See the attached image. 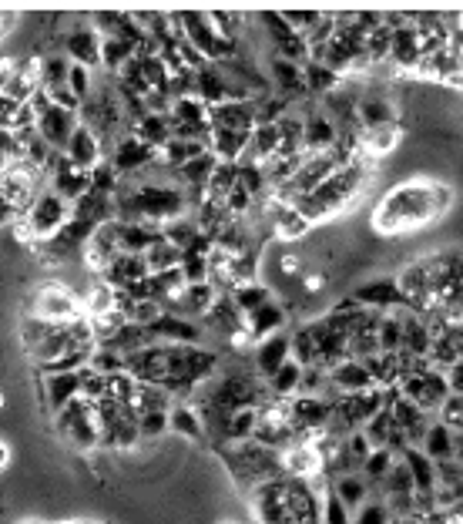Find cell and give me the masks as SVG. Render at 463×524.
Instances as JSON below:
<instances>
[{
	"mask_svg": "<svg viewBox=\"0 0 463 524\" xmlns=\"http://www.w3.org/2000/svg\"><path fill=\"white\" fill-rule=\"evenodd\" d=\"M453 185L440 179H403L373 205L370 229L376 236H410L443 222L453 209Z\"/></svg>",
	"mask_w": 463,
	"mask_h": 524,
	"instance_id": "1",
	"label": "cell"
},
{
	"mask_svg": "<svg viewBox=\"0 0 463 524\" xmlns=\"http://www.w3.org/2000/svg\"><path fill=\"white\" fill-rule=\"evenodd\" d=\"M215 454L222 457L225 471H229V477L235 481V488H239L242 494H249V491L259 488V484L282 477V457H279V451H269V447H262V444H255V441L215 447Z\"/></svg>",
	"mask_w": 463,
	"mask_h": 524,
	"instance_id": "2",
	"label": "cell"
},
{
	"mask_svg": "<svg viewBox=\"0 0 463 524\" xmlns=\"http://www.w3.org/2000/svg\"><path fill=\"white\" fill-rule=\"evenodd\" d=\"M51 434L54 441L71 447L74 454H94L101 447V434H98V420H94V407L88 400H74L61 410V414L51 417Z\"/></svg>",
	"mask_w": 463,
	"mask_h": 524,
	"instance_id": "3",
	"label": "cell"
},
{
	"mask_svg": "<svg viewBox=\"0 0 463 524\" xmlns=\"http://www.w3.org/2000/svg\"><path fill=\"white\" fill-rule=\"evenodd\" d=\"M81 313V299L68 286H61L58 279L27 286V293L21 296V316H41L47 323H71Z\"/></svg>",
	"mask_w": 463,
	"mask_h": 524,
	"instance_id": "4",
	"label": "cell"
},
{
	"mask_svg": "<svg viewBox=\"0 0 463 524\" xmlns=\"http://www.w3.org/2000/svg\"><path fill=\"white\" fill-rule=\"evenodd\" d=\"M31 108L37 115V135L44 138V145L51 148V152H64L74 135V128L81 125L78 121V111H68L61 105H54L51 98L44 95V91H37V95L31 98Z\"/></svg>",
	"mask_w": 463,
	"mask_h": 524,
	"instance_id": "5",
	"label": "cell"
},
{
	"mask_svg": "<svg viewBox=\"0 0 463 524\" xmlns=\"http://www.w3.org/2000/svg\"><path fill=\"white\" fill-rule=\"evenodd\" d=\"M61 54L71 64H81L88 71H101V34L91 27L88 14L68 17V27H64L61 37Z\"/></svg>",
	"mask_w": 463,
	"mask_h": 524,
	"instance_id": "6",
	"label": "cell"
},
{
	"mask_svg": "<svg viewBox=\"0 0 463 524\" xmlns=\"http://www.w3.org/2000/svg\"><path fill=\"white\" fill-rule=\"evenodd\" d=\"M78 397H81V373H41V380H37V407L47 417L61 414Z\"/></svg>",
	"mask_w": 463,
	"mask_h": 524,
	"instance_id": "7",
	"label": "cell"
},
{
	"mask_svg": "<svg viewBox=\"0 0 463 524\" xmlns=\"http://www.w3.org/2000/svg\"><path fill=\"white\" fill-rule=\"evenodd\" d=\"M105 162H111V168L121 175V179H135V175L145 172L148 165L158 162V152L148 145H141L131 131H125V135H118L115 142H111V152Z\"/></svg>",
	"mask_w": 463,
	"mask_h": 524,
	"instance_id": "8",
	"label": "cell"
},
{
	"mask_svg": "<svg viewBox=\"0 0 463 524\" xmlns=\"http://www.w3.org/2000/svg\"><path fill=\"white\" fill-rule=\"evenodd\" d=\"M359 306H366V310H376V313H390V310H403V296L400 289H396V279L393 276H373L366 279V283L353 286V293Z\"/></svg>",
	"mask_w": 463,
	"mask_h": 524,
	"instance_id": "9",
	"label": "cell"
},
{
	"mask_svg": "<svg viewBox=\"0 0 463 524\" xmlns=\"http://www.w3.org/2000/svg\"><path fill=\"white\" fill-rule=\"evenodd\" d=\"M148 262L145 256H131V252H118L115 259L108 262L105 269L98 273V283H105L108 289H115V293H121V289L135 286L141 283V279H148Z\"/></svg>",
	"mask_w": 463,
	"mask_h": 524,
	"instance_id": "10",
	"label": "cell"
},
{
	"mask_svg": "<svg viewBox=\"0 0 463 524\" xmlns=\"http://www.w3.org/2000/svg\"><path fill=\"white\" fill-rule=\"evenodd\" d=\"M326 400H336V397H346V393H363V390H373V380L366 367L359 360H343L336 367L326 370Z\"/></svg>",
	"mask_w": 463,
	"mask_h": 524,
	"instance_id": "11",
	"label": "cell"
},
{
	"mask_svg": "<svg viewBox=\"0 0 463 524\" xmlns=\"http://www.w3.org/2000/svg\"><path fill=\"white\" fill-rule=\"evenodd\" d=\"M286 360H289V330L272 333L262 343L252 346V370L262 383H266Z\"/></svg>",
	"mask_w": 463,
	"mask_h": 524,
	"instance_id": "12",
	"label": "cell"
},
{
	"mask_svg": "<svg viewBox=\"0 0 463 524\" xmlns=\"http://www.w3.org/2000/svg\"><path fill=\"white\" fill-rule=\"evenodd\" d=\"M242 330H245V336L252 340V346H255V343H262V340H266V336H272V333L289 330V310L279 303V296H276L272 303L262 306V310H255L252 316H245V320H242Z\"/></svg>",
	"mask_w": 463,
	"mask_h": 524,
	"instance_id": "13",
	"label": "cell"
},
{
	"mask_svg": "<svg viewBox=\"0 0 463 524\" xmlns=\"http://www.w3.org/2000/svg\"><path fill=\"white\" fill-rule=\"evenodd\" d=\"M64 158H68L74 168H81V172H91L94 165L105 162V145H101V138L94 135L91 128L78 125L74 128L68 148H64Z\"/></svg>",
	"mask_w": 463,
	"mask_h": 524,
	"instance_id": "14",
	"label": "cell"
},
{
	"mask_svg": "<svg viewBox=\"0 0 463 524\" xmlns=\"http://www.w3.org/2000/svg\"><path fill=\"white\" fill-rule=\"evenodd\" d=\"M209 125L225 131H252L255 128V101H222L209 108Z\"/></svg>",
	"mask_w": 463,
	"mask_h": 524,
	"instance_id": "15",
	"label": "cell"
},
{
	"mask_svg": "<svg viewBox=\"0 0 463 524\" xmlns=\"http://www.w3.org/2000/svg\"><path fill=\"white\" fill-rule=\"evenodd\" d=\"M403 125L396 121V125H383V128H370L359 135V148H363L366 158H373V162H380V158L393 155L396 148L403 145Z\"/></svg>",
	"mask_w": 463,
	"mask_h": 524,
	"instance_id": "16",
	"label": "cell"
},
{
	"mask_svg": "<svg viewBox=\"0 0 463 524\" xmlns=\"http://www.w3.org/2000/svg\"><path fill=\"white\" fill-rule=\"evenodd\" d=\"M168 434L188 444H198L205 437L202 417H198V410L188 404V400H178V404H172V410H168Z\"/></svg>",
	"mask_w": 463,
	"mask_h": 524,
	"instance_id": "17",
	"label": "cell"
},
{
	"mask_svg": "<svg viewBox=\"0 0 463 524\" xmlns=\"http://www.w3.org/2000/svg\"><path fill=\"white\" fill-rule=\"evenodd\" d=\"M195 98L205 108H215L222 101H229V78L219 64H205L202 71H195Z\"/></svg>",
	"mask_w": 463,
	"mask_h": 524,
	"instance_id": "18",
	"label": "cell"
},
{
	"mask_svg": "<svg viewBox=\"0 0 463 524\" xmlns=\"http://www.w3.org/2000/svg\"><path fill=\"white\" fill-rule=\"evenodd\" d=\"M249 138L252 131H225V128H212L209 131V152L219 158V162H232L239 165L242 155L249 152Z\"/></svg>",
	"mask_w": 463,
	"mask_h": 524,
	"instance_id": "19",
	"label": "cell"
},
{
	"mask_svg": "<svg viewBox=\"0 0 463 524\" xmlns=\"http://www.w3.org/2000/svg\"><path fill=\"white\" fill-rule=\"evenodd\" d=\"M329 491L336 494L339 504H343V508H346L349 514H356L366 501L373 498V488H370V484H366V477H363V474H343V477H333V481H329Z\"/></svg>",
	"mask_w": 463,
	"mask_h": 524,
	"instance_id": "20",
	"label": "cell"
},
{
	"mask_svg": "<svg viewBox=\"0 0 463 524\" xmlns=\"http://www.w3.org/2000/svg\"><path fill=\"white\" fill-rule=\"evenodd\" d=\"M162 239V229L145 226V222H118V252L145 256V252Z\"/></svg>",
	"mask_w": 463,
	"mask_h": 524,
	"instance_id": "21",
	"label": "cell"
},
{
	"mask_svg": "<svg viewBox=\"0 0 463 524\" xmlns=\"http://www.w3.org/2000/svg\"><path fill=\"white\" fill-rule=\"evenodd\" d=\"M128 131L138 138L141 145L162 152V148L172 142V118H168V115H145V118H138Z\"/></svg>",
	"mask_w": 463,
	"mask_h": 524,
	"instance_id": "22",
	"label": "cell"
},
{
	"mask_svg": "<svg viewBox=\"0 0 463 524\" xmlns=\"http://www.w3.org/2000/svg\"><path fill=\"white\" fill-rule=\"evenodd\" d=\"M420 451L427 454L433 464L453 461V430L433 417L430 427H427V434H423V441H420Z\"/></svg>",
	"mask_w": 463,
	"mask_h": 524,
	"instance_id": "23",
	"label": "cell"
},
{
	"mask_svg": "<svg viewBox=\"0 0 463 524\" xmlns=\"http://www.w3.org/2000/svg\"><path fill=\"white\" fill-rule=\"evenodd\" d=\"M229 299H232L235 310H239L242 320H245V316H252L255 310H262L266 303H272V299H276V289L266 286V283L259 279V283H242V286H235L232 293H229Z\"/></svg>",
	"mask_w": 463,
	"mask_h": 524,
	"instance_id": "24",
	"label": "cell"
},
{
	"mask_svg": "<svg viewBox=\"0 0 463 524\" xmlns=\"http://www.w3.org/2000/svg\"><path fill=\"white\" fill-rule=\"evenodd\" d=\"M299 380H302V367L296 360H286L282 367L266 380V390L272 400H292L299 393Z\"/></svg>",
	"mask_w": 463,
	"mask_h": 524,
	"instance_id": "25",
	"label": "cell"
},
{
	"mask_svg": "<svg viewBox=\"0 0 463 524\" xmlns=\"http://www.w3.org/2000/svg\"><path fill=\"white\" fill-rule=\"evenodd\" d=\"M302 81H306V95L319 101V98H326L329 91H336L339 88V74H333L329 68H323V64H316V61H306L302 64Z\"/></svg>",
	"mask_w": 463,
	"mask_h": 524,
	"instance_id": "26",
	"label": "cell"
},
{
	"mask_svg": "<svg viewBox=\"0 0 463 524\" xmlns=\"http://www.w3.org/2000/svg\"><path fill=\"white\" fill-rule=\"evenodd\" d=\"M41 91H54V88H68V74H71V61L64 58L61 51L41 54Z\"/></svg>",
	"mask_w": 463,
	"mask_h": 524,
	"instance_id": "27",
	"label": "cell"
},
{
	"mask_svg": "<svg viewBox=\"0 0 463 524\" xmlns=\"http://www.w3.org/2000/svg\"><path fill=\"white\" fill-rule=\"evenodd\" d=\"M393 464H396V454L393 451H386V447H373L370 457H366L363 467H359V474H363L366 484H370V488L376 491L386 481V474L393 471Z\"/></svg>",
	"mask_w": 463,
	"mask_h": 524,
	"instance_id": "28",
	"label": "cell"
},
{
	"mask_svg": "<svg viewBox=\"0 0 463 524\" xmlns=\"http://www.w3.org/2000/svg\"><path fill=\"white\" fill-rule=\"evenodd\" d=\"M235 182H239V165H232V162H219V165H215V172H212L209 185H205V199H212V202H222V205H225V195H229V192L235 189Z\"/></svg>",
	"mask_w": 463,
	"mask_h": 524,
	"instance_id": "29",
	"label": "cell"
},
{
	"mask_svg": "<svg viewBox=\"0 0 463 524\" xmlns=\"http://www.w3.org/2000/svg\"><path fill=\"white\" fill-rule=\"evenodd\" d=\"M145 262H148V273L151 276H155V273H168V269L182 266V249L172 246V242H165V239H158L155 246L145 252Z\"/></svg>",
	"mask_w": 463,
	"mask_h": 524,
	"instance_id": "30",
	"label": "cell"
},
{
	"mask_svg": "<svg viewBox=\"0 0 463 524\" xmlns=\"http://www.w3.org/2000/svg\"><path fill=\"white\" fill-rule=\"evenodd\" d=\"M376 343H380V353H400V346H403L400 310H390V313L380 316V326H376Z\"/></svg>",
	"mask_w": 463,
	"mask_h": 524,
	"instance_id": "31",
	"label": "cell"
},
{
	"mask_svg": "<svg viewBox=\"0 0 463 524\" xmlns=\"http://www.w3.org/2000/svg\"><path fill=\"white\" fill-rule=\"evenodd\" d=\"M88 367L101 377H115V373H125V357L115 353L111 346H94V353L88 357Z\"/></svg>",
	"mask_w": 463,
	"mask_h": 524,
	"instance_id": "32",
	"label": "cell"
},
{
	"mask_svg": "<svg viewBox=\"0 0 463 524\" xmlns=\"http://www.w3.org/2000/svg\"><path fill=\"white\" fill-rule=\"evenodd\" d=\"M319 524H353V514H349L329 484H323V508H319Z\"/></svg>",
	"mask_w": 463,
	"mask_h": 524,
	"instance_id": "33",
	"label": "cell"
},
{
	"mask_svg": "<svg viewBox=\"0 0 463 524\" xmlns=\"http://www.w3.org/2000/svg\"><path fill=\"white\" fill-rule=\"evenodd\" d=\"M182 276L188 286L209 283V256H198V252H182Z\"/></svg>",
	"mask_w": 463,
	"mask_h": 524,
	"instance_id": "34",
	"label": "cell"
},
{
	"mask_svg": "<svg viewBox=\"0 0 463 524\" xmlns=\"http://www.w3.org/2000/svg\"><path fill=\"white\" fill-rule=\"evenodd\" d=\"M118 182H121V175L115 172V168H111V162H101V165L91 168V192L115 195L118 192Z\"/></svg>",
	"mask_w": 463,
	"mask_h": 524,
	"instance_id": "35",
	"label": "cell"
},
{
	"mask_svg": "<svg viewBox=\"0 0 463 524\" xmlns=\"http://www.w3.org/2000/svg\"><path fill=\"white\" fill-rule=\"evenodd\" d=\"M101 397H108V377H101V373H94L91 367H84L81 370V400L98 404Z\"/></svg>",
	"mask_w": 463,
	"mask_h": 524,
	"instance_id": "36",
	"label": "cell"
},
{
	"mask_svg": "<svg viewBox=\"0 0 463 524\" xmlns=\"http://www.w3.org/2000/svg\"><path fill=\"white\" fill-rule=\"evenodd\" d=\"M68 91L74 98L81 101H88L91 98V91H94V71L88 68H81V64H71V74H68Z\"/></svg>",
	"mask_w": 463,
	"mask_h": 524,
	"instance_id": "37",
	"label": "cell"
},
{
	"mask_svg": "<svg viewBox=\"0 0 463 524\" xmlns=\"http://www.w3.org/2000/svg\"><path fill=\"white\" fill-rule=\"evenodd\" d=\"M437 420H440V424H447L450 430H460V434H463V397H450L447 404L440 407Z\"/></svg>",
	"mask_w": 463,
	"mask_h": 524,
	"instance_id": "38",
	"label": "cell"
},
{
	"mask_svg": "<svg viewBox=\"0 0 463 524\" xmlns=\"http://www.w3.org/2000/svg\"><path fill=\"white\" fill-rule=\"evenodd\" d=\"M443 377H447L450 397H463V360L453 363L450 370H443Z\"/></svg>",
	"mask_w": 463,
	"mask_h": 524,
	"instance_id": "39",
	"label": "cell"
},
{
	"mask_svg": "<svg viewBox=\"0 0 463 524\" xmlns=\"http://www.w3.org/2000/svg\"><path fill=\"white\" fill-rule=\"evenodd\" d=\"M17 101H11L4 95V91H0V128H11L14 125V115H17Z\"/></svg>",
	"mask_w": 463,
	"mask_h": 524,
	"instance_id": "40",
	"label": "cell"
},
{
	"mask_svg": "<svg viewBox=\"0 0 463 524\" xmlns=\"http://www.w3.org/2000/svg\"><path fill=\"white\" fill-rule=\"evenodd\" d=\"M11 464H14V451H11V444H7V437L0 434V474H4Z\"/></svg>",
	"mask_w": 463,
	"mask_h": 524,
	"instance_id": "41",
	"label": "cell"
},
{
	"mask_svg": "<svg viewBox=\"0 0 463 524\" xmlns=\"http://www.w3.org/2000/svg\"><path fill=\"white\" fill-rule=\"evenodd\" d=\"M453 461L463 467V434L460 430H453Z\"/></svg>",
	"mask_w": 463,
	"mask_h": 524,
	"instance_id": "42",
	"label": "cell"
},
{
	"mask_svg": "<svg viewBox=\"0 0 463 524\" xmlns=\"http://www.w3.org/2000/svg\"><path fill=\"white\" fill-rule=\"evenodd\" d=\"M47 524H84V521H74V518H58V521H47Z\"/></svg>",
	"mask_w": 463,
	"mask_h": 524,
	"instance_id": "43",
	"label": "cell"
},
{
	"mask_svg": "<svg viewBox=\"0 0 463 524\" xmlns=\"http://www.w3.org/2000/svg\"><path fill=\"white\" fill-rule=\"evenodd\" d=\"M4 410H7V393L0 390V414H4Z\"/></svg>",
	"mask_w": 463,
	"mask_h": 524,
	"instance_id": "44",
	"label": "cell"
},
{
	"mask_svg": "<svg viewBox=\"0 0 463 524\" xmlns=\"http://www.w3.org/2000/svg\"><path fill=\"white\" fill-rule=\"evenodd\" d=\"M219 524H239V521H232V518H222Z\"/></svg>",
	"mask_w": 463,
	"mask_h": 524,
	"instance_id": "45",
	"label": "cell"
},
{
	"mask_svg": "<svg viewBox=\"0 0 463 524\" xmlns=\"http://www.w3.org/2000/svg\"><path fill=\"white\" fill-rule=\"evenodd\" d=\"M24 524H47V521H24Z\"/></svg>",
	"mask_w": 463,
	"mask_h": 524,
	"instance_id": "46",
	"label": "cell"
}]
</instances>
